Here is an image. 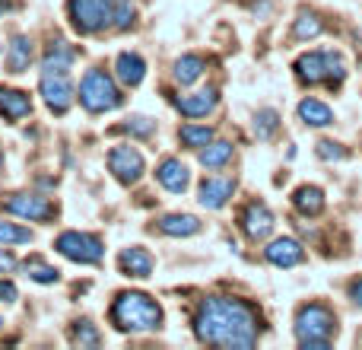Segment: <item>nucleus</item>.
<instances>
[{"label":"nucleus","instance_id":"c9c22d12","mask_svg":"<svg viewBox=\"0 0 362 350\" xmlns=\"http://www.w3.org/2000/svg\"><path fill=\"white\" fill-rule=\"evenodd\" d=\"M13 268H16V258H13L10 252H4V249H0V274H10Z\"/></svg>","mask_w":362,"mask_h":350},{"label":"nucleus","instance_id":"6e6552de","mask_svg":"<svg viewBox=\"0 0 362 350\" xmlns=\"http://www.w3.org/2000/svg\"><path fill=\"white\" fill-rule=\"evenodd\" d=\"M38 89H42V96H45V106L54 115H64L74 106V83H70L67 70H64V74H42Z\"/></svg>","mask_w":362,"mask_h":350},{"label":"nucleus","instance_id":"4be33fe9","mask_svg":"<svg viewBox=\"0 0 362 350\" xmlns=\"http://www.w3.org/2000/svg\"><path fill=\"white\" fill-rule=\"evenodd\" d=\"M159 230L165 236H194V232H200V220L191 213H169L159 220Z\"/></svg>","mask_w":362,"mask_h":350},{"label":"nucleus","instance_id":"0eeeda50","mask_svg":"<svg viewBox=\"0 0 362 350\" xmlns=\"http://www.w3.org/2000/svg\"><path fill=\"white\" fill-rule=\"evenodd\" d=\"M54 249L61 252L64 258L70 261H80V264H99L105 249H102V239L99 236H89V232H61L54 242Z\"/></svg>","mask_w":362,"mask_h":350},{"label":"nucleus","instance_id":"5701e85b","mask_svg":"<svg viewBox=\"0 0 362 350\" xmlns=\"http://www.w3.org/2000/svg\"><path fill=\"white\" fill-rule=\"evenodd\" d=\"M299 118L305 121V125H312V128H327V125H334V112L325 106V102H318V99L299 102Z\"/></svg>","mask_w":362,"mask_h":350},{"label":"nucleus","instance_id":"a211bd4d","mask_svg":"<svg viewBox=\"0 0 362 350\" xmlns=\"http://www.w3.org/2000/svg\"><path fill=\"white\" fill-rule=\"evenodd\" d=\"M213 106H216V89H200V93L178 99V112L187 115V118H200V115L213 112Z\"/></svg>","mask_w":362,"mask_h":350},{"label":"nucleus","instance_id":"58836bf2","mask_svg":"<svg viewBox=\"0 0 362 350\" xmlns=\"http://www.w3.org/2000/svg\"><path fill=\"white\" fill-rule=\"evenodd\" d=\"M0 325H4V322H0Z\"/></svg>","mask_w":362,"mask_h":350},{"label":"nucleus","instance_id":"c85d7f7f","mask_svg":"<svg viewBox=\"0 0 362 350\" xmlns=\"http://www.w3.org/2000/svg\"><path fill=\"white\" fill-rule=\"evenodd\" d=\"M0 242L4 245H25V242H32V232L23 230V226H16V223H4V220H0Z\"/></svg>","mask_w":362,"mask_h":350},{"label":"nucleus","instance_id":"aec40b11","mask_svg":"<svg viewBox=\"0 0 362 350\" xmlns=\"http://www.w3.org/2000/svg\"><path fill=\"white\" fill-rule=\"evenodd\" d=\"M293 204L299 207L305 217H318V213L325 210V191L315 188V185H302V188H296Z\"/></svg>","mask_w":362,"mask_h":350},{"label":"nucleus","instance_id":"72a5a7b5","mask_svg":"<svg viewBox=\"0 0 362 350\" xmlns=\"http://www.w3.org/2000/svg\"><path fill=\"white\" fill-rule=\"evenodd\" d=\"M318 157L321 159H346V150L340 144H334V140H321V144H318Z\"/></svg>","mask_w":362,"mask_h":350},{"label":"nucleus","instance_id":"f8f14e48","mask_svg":"<svg viewBox=\"0 0 362 350\" xmlns=\"http://www.w3.org/2000/svg\"><path fill=\"white\" fill-rule=\"evenodd\" d=\"M232 194H235V179H204L200 181L197 201L206 207V210H219Z\"/></svg>","mask_w":362,"mask_h":350},{"label":"nucleus","instance_id":"bb28decb","mask_svg":"<svg viewBox=\"0 0 362 350\" xmlns=\"http://www.w3.org/2000/svg\"><path fill=\"white\" fill-rule=\"evenodd\" d=\"M276 128H280V115L274 112V108H264V112H257L255 118V134L261 140H270L276 134Z\"/></svg>","mask_w":362,"mask_h":350},{"label":"nucleus","instance_id":"f704fd0d","mask_svg":"<svg viewBox=\"0 0 362 350\" xmlns=\"http://www.w3.org/2000/svg\"><path fill=\"white\" fill-rule=\"evenodd\" d=\"M16 296H19V290L13 287L10 281H0V300H4V303H16Z\"/></svg>","mask_w":362,"mask_h":350},{"label":"nucleus","instance_id":"9d476101","mask_svg":"<svg viewBox=\"0 0 362 350\" xmlns=\"http://www.w3.org/2000/svg\"><path fill=\"white\" fill-rule=\"evenodd\" d=\"M6 210L16 213L23 220H51L54 217V204L42 194H13L6 201Z\"/></svg>","mask_w":362,"mask_h":350},{"label":"nucleus","instance_id":"ddd939ff","mask_svg":"<svg viewBox=\"0 0 362 350\" xmlns=\"http://www.w3.org/2000/svg\"><path fill=\"white\" fill-rule=\"evenodd\" d=\"M118 268L124 271L127 277H137V281H144V277L153 274V255L146 249H140V245H134V249H124L118 255Z\"/></svg>","mask_w":362,"mask_h":350},{"label":"nucleus","instance_id":"2f4dec72","mask_svg":"<svg viewBox=\"0 0 362 350\" xmlns=\"http://www.w3.org/2000/svg\"><path fill=\"white\" fill-rule=\"evenodd\" d=\"M74 344H80V347H99L102 338H99V332H95L89 322H80V328L74 332Z\"/></svg>","mask_w":362,"mask_h":350},{"label":"nucleus","instance_id":"20e7f679","mask_svg":"<svg viewBox=\"0 0 362 350\" xmlns=\"http://www.w3.org/2000/svg\"><path fill=\"white\" fill-rule=\"evenodd\" d=\"M296 77H299L302 83H308V86H315V83H331V86H340L346 77L344 70V57L337 55V51H308V55H302L299 61H296Z\"/></svg>","mask_w":362,"mask_h":350},{"label":"nucleus","instance_id":"4c0bfd02","mask_svg":"<svg viewBox=\"0 0 362 350\" xmlns=\"http://www.w3.org/2000/svg\"><path fill=\"white\" fill-rule=\"evenodd\" d=\"M4 6H6V0H0V10H4Z\"/></svg>","mask_w":362,"mask_h":350},{"label":"nucleus","instance_id":"1a4fd4ad","mask_svg":"<svg viewBox=\"0 0 362 350\" xmlns=\"http://www.w3.org/2000/svg\"><path fill=\"white\" fill-rule=\"evenodd\" d=\"M108 169L121 181V185H134V181L144 175V157L134 147H115L108 153Z\"/></svg>","mask_w":362,"mask_h":350},{"label":"nucleus","instance_id":"412c9836","mask_svg":"<svg viewBox=\"0 0 362 350\" xmlns=\"http://www.w3.org/2000/svg\"><path fill=\"white\" fill-rule=\"evenodd\" d=\"M32 64V42L25 35H16L10 42V51H6V67H10V74H23V70H29Z\"/></svg>","mask_w":362,"mask_h":350},{"label":"nucleus","instance_id":"6ab92c4d","mask_svg":"<svg viewBox=\"0 0 362 350\" xmlns=\"http://www.w3.org/2000/svg\"><path fill=\"white\" fill-rule=\"evenodd\" d=\"M74 57L76 55H74V48H70L67 42H54L42 57V74H64V70H70Z\"/></svg>","mask_w":362,"mask_h":350},{"label":"nucleus","instance_id":"c756f323","mask_svg":"<svg viewBox=\"0 0 362 350\" xmlns=\"http://www.w3.org/2000/svg\"><path fill=\"white\" fill-rule=\"evenodd\" d=\"M321 19L315 16V13H302L299 19H296V38H318L321 35Z\"/></svg>","mask_w":362,"mask_h":350},{"label":"nucleus","instance_id":"4468645a","mask_svg":"<svg viewBox=\"0 0 362 350\" xmlns=\"http://www.w3.org/2000/svg\"><path fill=\"white\" fill-rule=\"evenodd\" d=\"M302 258H305L302 245L296 242V239H289V236L274 239V242L267 245V261L276 264V268H293V264H299Z\"/></svg>","mask_w":362,"mask_h":350},{"label":"nucleus","instance_id":"e433bc0d","mask_svg":"<svg viewBox=\"0 0 362 350\" xmlns=\"http://www.w3.org/2000/svg\"><path fill=\"white\" fill-rule=\"evenodd\" d=\"M350 300L362 309V281H353V283H350Z\"/></svg>","mask_w":362,"mask_h":350},{"label":"nucleus","instance_id":"f257e3e1","mask_svg":"<svg viewBox=\"0 0 362 350\" xmlns=\"http://www.w3.org/2000/svg\"><path fill=\"white\" fill-rule=\"evenodd\" d=\"M194 332L204 344L248 350L257 344V315L242 300L210 296V300L200 303L197 315H194Z\"/></svg>","mask_w":362,"mask_h":350},{"label":"nucleus","instance_id":"f03ea898","mask_svg":"<svg viewBox=\"0 0 362 350\" xmlns=\"http://www.w3.org/2000/svg\"><path fill=\"white\" fill-rule=\"evenodd\" d=\"M112 325L118 332H159L163 306L146 293H121L112 303Z\"/></svg>","mask_w":362,"mask_h":350},{"label":"nucleus","instance_id":"2eb2a0df","mask_svg":"<svg viewBox=\"0 0 362 350\" xmlns=\"http://www.w3.org/2000/svg\"><path fill=\"white\" fill-rule=\"evenodd\" d=\"M156 179L163 181L172 194L187 191V185H191V172H187V166L181 163V159H165V163L156 169Z\"/></svg>","mask_w":362,"mask_h":350},{"label":"nucleus","instance_id":"cd10ccee","mask_svg":"<svg viewBox=\"0 0 362 350\" xmlns=\"http://www.w3.org/2000/svg\"><path fill=\"white\" fill-rule=\"evenodd\" d=\"M25 274L32 277V281H38V283H54L57 277V268H51V264H45L42 258H29V261H25Z\"/></svg>","mask_w":362,"mask_h":350},{"label":"nucleus","instance_id":"a878e982","mask_svg":"<svg viewBox=\"0 0 362 350\" xmlns=\"http://www.w3.org/2000/svg\"><path fill=\"white\" fill-rule=\"evenodd\" d=\"M213 140V131L210 128H197V125H185L181 128V144L191 147V150H200Z\"/></svg>","mask_w":362,"mask_h":350},{"label":"nucleus","instance_id":"9b49d317","mask_svg":"<svg viewBox=\"0 0 362 350\" xmlns=\"http://www.w3.org/2000/svg\"><path fill=\"white\" fill-rule=\"evenodd\" d=\"M242 230H245V236L248 239H267L270 232H274V213H270V207L267 204H248L245 207V213H242Z\"/></svg>","mask_w":362,"mask_h":350},{"label":"nucleus","instance_id":"7ed1b4c3","mask_svg":"<svg viewBox=\"0 0 362 350\" xmlns=\"http://www.w3.org/2000/svg\"><path fill=\"white\" fill-rule=\"evenodd\" d=\"M337 338V315L331 312L321 303H312V306H302L299 315H296V341L299 347H331V341Z\"/></svg>","mask_w":362,"mask_h":350},{"label":"nucleus","instance_id":"7c9ffc66","mask_svg":"<svg viewBox=\"0 0 362 350\" xmlns=\"http://www.w3.org/2000/svg\"><path fill=\"white\" fill-rule=\"evenodd\" d=\"M134 23V4L131 0H115V29H131Z\"/></svg>","mask_w":362,"mask_h":350},{"label":"nucleus","instance_id":"393cba45","mask_svg":"<svg viewBox=\"0 0 362 350\" xmlns=\"http://www.w3.org/2000/svg\"><path fill=\"white\" fill-rule=\"evenodd\" d=\"M229 159H232V144H226V140L206 144V150H200V163H204L206 169H219V166H226Z\"/></svg>","mask_w":362,"mask_h":350},{"label":"nucleus","instance_id":"dca6fc26","mask_svg":"<svg viewBox=\"0 0 362 350\" xmlns=\"http://www.w3.org/2000/svg\"><path fill=\"white\" fill-rule=\"evenodd\" d=\"M115 70H118V80L124 86H140L146 77V64L140 55H131V51H121L118 61H115Z\"/></svg>","mask_w":362,"mask_h":350},{"label":"nucleus","instance_id":"b1692460","mask_svg":"<svg viewBox=\"0 0 362 350\" xmlns=\"http://www.w3.org/2000/svg\"><path fill=\"white\" fill-rule=\"evenodd\" d=\"M204 57H197V55H185V57H178L175 61V80L181 83V86H191V83H197L200 80V74H204Z\"/></svg>","mask_w":362,"mask_h":350},{"label":"nucleus","instance_id":"f3484780","mask_svg":"<svg viewBox=\"0 0 362 350\" xmlns=\"http://www.w3.org/2000/svg\"><path fill=\"white\" fill-rule=\"evenodd\" d=\"M32 112V99L19 89H0V115L6 121H23Z\"/></svg>","mask_w":362,"mask_h":350},{"label":"nucleus","instance_id":"473e14b6","mask_svg":"<svg viewBox=\"0 0 362 350\" xmlns=\"http://www.w3.org/2000/svg\"><path fill=\"white\" fill-rule=\"evenodd\" d=\"M124 131L134 134V137H150V134H153V121L144 118V115H137V118H131L124 125Z\"/></svg>","mask_w":362,"mask_h":350},{"label":"nucleus","instance_id":"423d86ee","mask_svg":"<svg viewBox=\"0 0 362 350\" xmlns=\"http://www.w3.org/2000/svg\"><path fill=\"white\" fill-rule=\"evenodd\" d=\"M67 13L76 32L93 35V32H102L115 19V0H70Z\"/></svg>","mask_w":362,"mask_h":350},{"label":"nucleus","instance_id":"39448f33","mask_svg":"<svg viewBox=\"0 0 362 350\" xmlns=\"http://www.w3.org/2000/svg\"><path fill=\"white\" fill-rule=\"evenodd\" d=\"M80 102L89 108V112H112L124 102L121 89L115 86V80L105 74V70H89L80 83Z\"/></svg>","mask_w":362,"mask_h":350}]
</instances>
